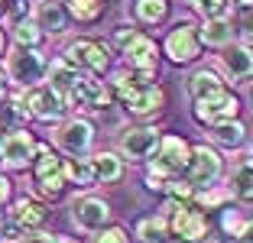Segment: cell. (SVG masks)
<instances>
[{
    "label": "cell",
    "mask_w": 253,
    "mask_h": 243,
    "mask_svg": "<svg viewBox=\"0 0 253 243\" xmlns=\"http://www.w3.org/2000/svg\"><path fill=\"white\" fill-rule=\"evenodd\" d=\"M188 156H192V146H188L182 136L169 133V136H159V146H156V159L149 162V175L156 178H169V175H182L188 165Z\"/></svg>",
    "instance_id": "obj_1"
},
{
    "label": "cell",
    "mask_w": 253,
    "mask_h": 243,
    "mask_svg": "<svg viewBox=\"0 0 253 243\" xmlns=\"http://www.w3.org/2000/svg\"><path fill=\"white\" fill-rule=\"evenodd\" d=\"M237 111H240V101L227 88L198 97L195 107H192L195 120H198L201 126H214V123H224V120H237Z\"/></svg>",
    "instance_id": "obj_2"
},
{
    "label": "cell",
    "mask_w": 253,
    "mask_h": 243,
    "mask_svg": "<svg viewBox=\"0 0 253 243\" xmlns=\"http://www.w3.org/2000/svg\"><path fill=\"white\" fill-rule=\"evenodd\" d=\"M36 146L39 143L33 140L30 130H7L0 136V162L7 165V169H26L36 156Z\"/></svg>",
    "instance_id": "obj_3"
},
{
    "label": "cell",
    "mask_w": 253,
    "mask_h": 243,
    "mask_svg": "<svg viewBox=\"0 0 253 243\" xmlns=\"http://www.w3.org/2000/svg\"><path fill=\"white\" fill-rule=\"evenodd\" d=\"M221 178V156L211 146H195L185 165V182L192 188H211Z\"/></svg>",
    "instance_id": "obj_4"
},
{
    "label": "cell",
    "mask_w": 253,
    "mask_h": 243,
    "mask_svg": "<svg viewBox=\"0 0 253 243\" xmlns=\"http://www.w3.org/2000/svg\"><path fill=\"white\" fill-rule=\"evenodd\" d=\"M7 75H10V81L20 84V88H33V84L45 75V62H42V55H39L36 49L16 45V49L7 55Z\"/></svg>",
    "instance_id": "obj_5"
},
{
    "label": "cell",
    "mask_w": 253,
    "mask_h": 243,
    "mask_svg": "<svg viewBox=\"0 0 253 243\" xmlns=\"http://www.w3.org/2000/svg\"><path fill=\"white\" fill-rule=\"evenodd\" d=\"M23 107H26V114H33V117H39V120H59L68 104H65V97L55 94L49 84H33V88L26 91V97H23Z\"/></svg>",
    "instance_id": "obj_6"
},
{
    "label": "cell",
    "mask_w": 253,
    "mask_h": 243,
    "mask_svg": "<svg viewBox=\"0 0 253 243\" xmlns=\"http://www.w3.org/2000/svg\"><path fill=\"white\" fill-rule=\"evenodd\" d=\"M117 146L130 162L149 159V156L156 153V146H159V133H156V126H130V130L120 133Z\"/></svg>",
    "instance_id": "obj_7"
},
{
    "label": "cell",
    "mask_w": 253,
    "mask_h": 243,
    "mask_svg": "<svg viewBox=\"0 0 253 243\" xmlns=\"http://www.w3.org/2000/svg\"><path fill=\"white\" fill-rule=\"evenodd\" d=\"M65 104H72V107H91V111H101V107L111 104V88H104L101 81L88 78V75H78V81H75L72 88H68V94H65Z\"/></svg>",
    "instance_id": "obj_8"
},
{
    "label": "cell",
    "mask_w": 253,
    "mask_h": 243,
    "mask_svg": "<svg viewBox=\"0 0 253 243\" xmlns=\"http://www.w3.org/2000/svg\"><path fill=\"white\" fill-rule=\"evenodd\" d=\"M65 62L72 68H88V72H104L107 68V49L101 42H94V39H75L72 45L65 49Z\"/></svg>",
    "instance_id": "obj_9"
},
{
    "label": "cell",
    "mask_w": 253,
    "mask_h": 243,
    "mask_svg": "<svg viewBox=\"0 0 253 243\" xmlns=\"http://www.w3.org/2000/svg\"><path fill=\"white\" fill-rule=\"evenodd\" d=\"M198 52H201V42H198V33H195L192 23H179V26L169 33V39H166V55H169L175 65L195 62Z\"/></svg>",
    "instance_id": "obj_10"
},
{
    "label": "cell",
    "mask_w": 253,
    "mask_h": 243,
    "mask_svg": "<svg viewBox=\"0 0 253 243\" xmlns=\"http://www.w3.org/2000/svg\"><path fill=\"white\" fill-rule=\"evenodd\" d=\"M72 221L82 230H101L107 221H111V204H107L104 198L84 195V198H78L72 204Z\"/></svg>",
    "instance_id": "obj_11"
},
{
    "label": "cell",
    "mask_w": 253,
    "mask_h": 243,
    "mask_svg": "<svg viewBox=\"0 0 253 243\" xmlns=\"http://www.w3.org/2000/svg\"><path fill=\"white\" fill-rule=\"evenodd\" d=\"M55 143H59L68 156H78V159H82V156L91 149V143H94V126H91L88 120H78V117H75V120H68V123L59 130Z\"/></svg>",
    "instance_id": "obj_12"
},
{
    "label": "cell",
    "mask_w": 253,
    "mask_h": 243,
    "mask_svg": "<svg viewBox=\"0 0 253 243\" xmlns=\"http://www.w3.org/2000/svg\"><path fill=\"white\" fill-rule=\"evenodd\" d=\"M124 59H126V65L133 68V72H156L159 49H156V42H153L149 36H140V33H136V36L124 45Z\"/></svg>",
    "instance_id": "obj_13"
},
{
    "label": "cell",
    "mask_w": 253,
    "mask_h": 243,
    "mask_svg": "<svg viewBox=\"0 0 253 243\" xmlns=\"http://www.w3.org/2000/svg\"><path fill=\"white\" fill-rule=\"evenodd\" d=\"M163 104H166V91L159 88V84H143V88H136L133 94L124 101V107L130 114H136V117H149V114H156Z\"/></svg>",
    "instance_id": "obj_14"
},
{
    "label": "cell",
    "mask_w": 253,
    "mask_h": 243,
    "mask_svg": "<svg viewBox=\"0 0 253 243\" xmlns=\"http://www.w3.org/2000/svg\"><path fill=\"white\" fill-rule=\"evenodd\" d=\"M45 217H49V211H45V204H39V201L33 198H20L13 204V211H10V224H13L16 230H36L39 224H45Z\"/></svg>",
    "instance_id": "obj_15"
},
{
    "label": "cell",
    "mask_w": 253,
    "mask_h": 243,
    "mask_svg": "<svg viewBox=\"0 0 253 243\" xmlns=\"http://www.w3.org/2000/svg\"><path fill=\"white\" fill-rule=\"evenodd\" d=\"M33 23H36L39 30H42V36H45V33L59 36V33H65V26H68V13L62 10L59 0H39Z\"/></svg>",
    "instance_id": "obj_16"
},
{
    "label": "cell",
    "mask_w": 253,
    "mask_h": 243,
    "mask_svg": "<svg viewBox=\"0 0 253 243\" xmlns=\"http://www.w3.org/2000/svg\"><path fill=\"white\" fill-rule=\"evenodd\" d=\"M221 68H224V75H227V78L247 81V78H250V72H253L250 49H247V45H234V49H227L221 55Z\"/></svg>",
    "instance_id": "obj_17"
},
{
    "label": "cell",
    "mask_w": 253,
    "mask_h": 243,
    "mask_svg": "<svg viewBox=\"0 0 253 243\" xmlns=\"http://www.w3.org/2000/svg\"><path fill=\"white\" fill-rule=\"evenodd\" d=\"M234 39V26L227 23V16H214V20H205L198 33V42L211 45V49H224V45H231Z\"/></svg>",
    "instance_id": "obj_18"
},
{
    "label": "cell",
    "mask_w": 253,
    "mask_h": 243,
    "mask_svg": "<svg viewBox=\"0 0 253 243\" xmlns=\"http://www.w3.org/2000/svg\"><path fill=\"white\" fill-rule=\"evenodd\" d=\"M91 169H94V182L114 185V182H120V175H124V162H120V156H114V153H97L94 159H91Z\"/></svg>",
    "instance_id": "obj_19"
},
{
    "label": "cell",
    "mask_w": 253,
    "mask_h": 243,
    "mask_svg": "<svg viewBox=\"0 0 253 243\" xmlns=\"http://www.w3.org/2000/svg\"><path fill=\"white\" fill-rule=\"evenodd\" d=\"M211 140H214L217 146L237 149V146H244V140H247V126L237 123V120H224V123H214V126H211Z\"/></svg>",
    "instance_id": "obj_20"
},
{
    "label": "cell",
    "mask_w": 253,
    "mask_h": 243,
    "mask_svg": "<svg viewBox=\"0 0 253 243\" xmlns=\"http://www.w3.org/2000/svg\"><path fill=\"white\" fill-rule=\"evenodd\" d=\"M62 175H65V182L78 185V188H91L94 185L91 159H62Z\"/></svg>",
    "instance_id": "obj_21"
},
{
    "label": "cell",
    "mask_w": 253,
    "mask_h": 243,
    "mask_svg": "<svg viewBox=\"0 0 253 243\" xmlns=\"http://www.w3.org/2000/svg\"><path fill=\"white\" fill-rule=\"evenodd\" d=\"M78 75H82L78 68H72L65 59H59V62H52V65H49V88H52L55 94L65 97L68 88H72L75 81H78Z\"/></svg>",
    "instance_id": "obj_22"
},
{
    "label": "cell",
    "mask_w": 253,
    "mask_h": 243,
    "mask_svg": "<svg viewBox=\"0 0 253 243\" xmlns=\"http://www.w3.org/2000/svg\"><path fill=\"white\" fill-rule=\"evenodd\" d=\"M59 3L68 16H75L78 23H94L97 16L104 13V3H101V0H59Z\"/></svg>",
    "instance_id": "obj_23"
},
{
    "label": "cell",
    "mask_w": 253,
    "mask_h": 243,
    "mask_svg": "<svg viewBox=\"0 0 253 243\" xmlns=\"http://www.w3.org/2000/svg\"><path fill=\"white\" fill-rule=\"evenodd\" d=\"M224 88V81L217 78V72H211V68H201V72L192 75V81H188V91H192V97L198 101V97L205 94H214V91Z\"/></svg>",
    "instance_id": "obj_24"
},
{
    "label": "cell",
    "mask_w": 253,
    "mask_h": 243,
    "mask_svg": "<svg viewBox=\"0 0 253 243\" xmlns=\"http://www.w3.org/2000/svg\"><path fill=\"white\" fill-rule=\"evenodd\" d=\"M231 198H240L244 204H250V198H253V188H250V159H244L234 169V175H231Z\"/></svg>",
    "instance_id": "obj_25"
},
{
    "label": "cell",
    "mask_w": 253,
    "mask_h": 243,
    "mask_svg": "<svg viewBox=\"0 0 253 243\" xmlns=\"http://www.w3.org/2000/svg\"><path fill=\"white\" fill-rule=\"evenodd\" d=\"M136 237H140L143 243H166L169 227H166L163 217H143V221L136 224Z\"/></svg>",
    "instance_id": "obj_26"
},
{
    "label": "cell",
    "mask_w": 253,
    "mask_h": 243,
    "mask_svg": "<svg viewBox=\"0 0 253 243\" xmlns=\"http://www.w3.org/2000/svg\"><path fill=\"white\" fill-rule=\"evenodd\" d=\"M13 39H16V45H23V49H36V45L42 42V30H39L33 20H16Z\"/></svg>",
    "instance_id": "obj_27"
},
{
    "label": "cell",
    "mask_w": 253,
    "mask_h": 243,
    "mask_svg": "<svg viewBox=\"0 0 253 243\" xmlns=\"http://www.w3.org/2000/svg\"><path fill=\"white\" fill-rule=\"evenodd\" d=\"M166 13H169L166 0H136V20L143 23H163Z\"/></svg>",
    "instance_id": "obj_28"
},
{
    "label": "cell",
    "mask_w": 253,
    "mask_h": 243,
    "mask_svg": "<svg viewBox=\"0 0 253 243\" xmlns=\"http://www.w3.org/2000/svg\"><path fill=\"white\" fill-rule=\"evenodd\" d=\"M36 185H39V192H42L45 195V198H62V192H65V175H62V169L59 172H52V175H39L36 178Z\"/></svg>",
    "instance_id": "obj_29"
},
{
    "label": "cell",
    "mask_w": 253,
    "mask_h": 243,
    "mask_svg": "<svg viewBox=\"0 0 253 243\" xmlns=\"http://www.w3.org/2000/svg\"><path fill=\"white\" fill-rule=\"evenodd\" d=\"M62 169V159L52 153L49 146H36V178L39 175H52Z\"/></svg>",
    "instance_id": "obj_30"
},
{
    "label": "cell",
    "mask_w": 253,
    "mask_h": 243,
    "mask_svg": "<svg viewBox=\"0 0 253 243\" xmlns=\"http://www.w3.org/2000/svg\"><path fill=\"white\" fill-rule=\"evenodd\" d=\"M224 230L231 237H240V240H244V237L250 234V217L237 214L234 207H224Z\"/></svg>",
    "instance_id": "obj_31"
},
{
    "label": "cell",
    "mask_w": 253,
    "mask_h": 243,
    "mask_svg": "<svg viewBox=\"0 0 253 243\" xmlns=\"http://www.w3.org/2000/svg\"><path fill=\"white\" fill-rule=\"evenodd\" d=\"M188 7H195L205 20H214V16L227 13V3L224 0H188Z\"/></svg>",
    "instance_id": "obj_32"
},
{
    "label": "cell",
    "mask_w": 253,
    "mask_h": 243,
    "mask_svg": "<svg viewBox=\"0 0 253 243\" xmlns=\"http://www.w3.org/2000/svg\"><path fill=\"white\" fill-rule=\"evenodd\" d=\"M94 243H130V234L124 227H101L94 237Z\"/></svg>",
    "instance_id": "obj_33"
},
{
    "label": "cell",
    "mask_w": 253,
    "mask_h": 243,
    "mask_svg": "<svg viewBox=\"0 0 253 243\" xmlns=\"http://www.w3.org/2000/svg\"><path fill=\"white\" fill-rule=\"evenodd\" d=\"M166 188H169V195H172V201H188L195 195V188L192 185L185 182V178H172L169 185H166Z\"/></svg>",
    "instance_id": "obj_34"
},
{
    "label": "cell",
    "mask_w": 253,
    "mask_h": 243,
    "mask_svg": "<svg viewBox=\"0 0 253 243\" xmlns=\"http://www.w3.org/2000/svg\"><path fill=\"white\" fill-rule=\"evenodd\" d=\"M227 198H231V192H227V188H208V192L198 195V201L205 207H214V204H221V201H227Z\"/></svg>",
    "instance_id": "obj_35"
},
{
    "label": "cell",
    "mask_w": 253,
    "mask_h": 243,
    "mask_svg": "<svg viewBox=\"0 0 253 243\" xmlns=\"http://www.w3.org/2000/svg\"><path fill=\"white\" fill-rule=\"evenodd\" d=\"M133 36H136V30H133V26H117V33H114V42H117L120 49H124V45L130 42Z\"/></svg>",
    "instance_id": "obj_36"
},
{
    "label": "cell",
    "mask_w": 253,
    "mask_h": 243,
    "mask_svg": "<svg viewBox=\"0 0 253 243\" xmlns=\"http://www.w3.org/2000/svg\"><path fill=\"white\" fill-rule=\"evenodd\" d=\"M16 243H52V237L49 234H23V237H16Z\"/></svg>",
    "instance_id": "obj_37"
},
{
    "label": "cell",
    "mask_w": 253,
    "mask_h": 243,
    "mask_svg": "<svg viewBox=\"0 0 253 243\" xmlns=\"http://www.w3.org/2000/svg\"><path fill=\"white\" fill-rule=\"evenodd\" d=\"M7 201H10V182H7V178H0V207L7 204Z\"/></svg>",
    "instance_id": "obj_38"
},
{
    "label": "cell",
    "mask_w": 253,
    "mask_h": 243,
    "mask_svg": "<svg viewBox=\"0 0 253 243\" xmlns=\"http://www.w3.org/2000/svg\"><path fill=\"white\" fill-rule=\"evenodd\" d=\"M234 7H240V10H250V0H231Z\"/></svg>",
    "instance_id": "obj_39"
},
{
    "label": "cell",
    "mask_w": 253,
    "mask_h": 243,
    "mask_svg": "<svg viewBox=\"0 0 253 243\" xmlns=\"http://www.w3.org/2000/svg\"><path fill=\"white\" fill-rule=\"evenodd\" d=\"M52 243H75L72 237H52Z\"/></svg>",
    "instance_id": "obj_40"
},
{
    "label": "cell",
    "mask_w": 253,
    "mask_h": 243,
    "mask_svg": "<svg viewBox=\"0 0 253 243\" xmlns=\"http://www.w3.org/2000/svg\"><path fill=\"white\" fill-rule=\"evenodd\" d=\"M7 101V94H3V78H0V104Z\"/></svg>",
    "instance_id": "obj_41"
},
{
    "label": "cell",
    "mask_w": 253,
    "mask_h": 243,
    "mask_svg": "<svg viewBox=\"0 0 253 243\" xmlns=\"http://www.w3.org/2000/svg\"><path fill=\"white\" fill-rule=\"evenodd\" d=\"M198 243H217V240H211V237H205V240H198Z\"/></svg>",
    "instance_id": "obj_42"
},
{
    "label": "cell",
    "mask_w": 253,
    "mask_h": 243,
    "mask_svg": "<svg viewBox=\"0 0 253 243\" xmlns=\"http://www.w3.org/2000/svg\"><path fill=\"white\" fill-rule=\"evenodd\" d=\"M0 55H3V33H0Z\"/></svg>",
    "instance_id": "obj_43"
},
{
    "label": "cell",
    "mask_w": 253,
    "mask_h": 243,
    "mask_svg": "<svg viewBox=\"0 0 253 243\" xmlns=\"http://www.w3.org/2000/svg\"><path fill=\"white\" fill-rule=\"evenodd\" d=\"M0 10H3V0H0Z\"/></svg>",
    "instance_id": "obj_44"
},
{
    "label": "cell",
    "mask_w": 253,
    "mask_h": 243,
    "mask_svg": "<svg viewBox=\"0 0 253 243\" xmlns=\"http://www.w3.org/2000/svg\"><path fill=\"white\" fill-rule=\"evenodd\" d=\"M3 3H10V0H3Z\"/></svg>",
    "instance_id": "obj_45"
}]
</instances>
